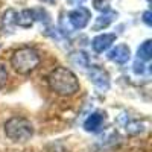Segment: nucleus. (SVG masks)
I'll list each match as a JSON object with an SVG mask.
<instances>
[{"label":"nucleus","instance_id":"nucleus-1","mask_svg":"<svg viewBox=\"0 0 152 152\" xmlns=\"http://www.w3.org/2000/svg\"><path fill=\"white\" fill-rule=\"evenodd\" d=\"M47 85L55 94L62 97H70L79 91V79L70 69L56 67L47 76Z\"/></svg>","mask_w":152,"mask_h":152},{"label":"nucleus","instance_id":"nucleus-2","mask_svg":"<svg viewBox=\"0 0 152 152\" xmlns=\"http://www.w3.org/2000/svg\"><path fill=\"white\" fill-rule=\"evenodd\" d=\"M41 62V56L38 50L31 46H24L17 49L11 56V67L14 69L18 75H29Z\"/></svg>","mask_w":152,"mask_h":152},{"label":"nucleus","instance_id":"nucleus-3","mask_svg":"<svg viewBox=\"0 0 152 152\" xmlns=\"http://www.w3.org/2000/svg\"><path fill=\"white\" fill-rule=\"evenodd\" d=\"M5 134L11 142L24 143L34 135V125L24 117H11L5 123Z\"/></svg>","mask_w":152,"mask_h":152},{"label":"nucleus","instance_id":"nucleus-4","mask_svg":"<svg viewBox=\"0 0 152 152\" xmlns=\"http://www.w3.org/2000/svg\"><path fill=\"white\" fill-rule=\"evenodd\" d=\"M91 18L90 11L84 6H78L69 12V23L73 29H84Z\"/></svg>","mask_w":152,"mask_h":152},{"label":"nucleus","instance_id":"nucleus-5","mask_svg":"<svg viewBox=\"0 0 152 152\" xmlns=\"http://www.w3.org/2000/svg\"><path fill=\"white\" fill-rule=\"evenodd\" d=\"M88 76H90V81L99 88V90H108L110 88V76L104 69L93 66L90 69V75Z\"/></svg>","mask_w":152,"mask_h":152},{"label":"nucleus","instance_id":"nucleus-6","mask_svg":"<svg viewBox=\"0 0 152 152\" xmlns=\"http://www.w3.org/2000/svg\"><path fill=\"white\" fill-rule=\"evenodd\" d=\"M114 41H116V35L114 34H102V35H97L91 41V47L96 53H102L111 47Z\"/></svg>","mask_w":152,"mask_h":152},{"label":"nucleus","instance_id":"nucleus-7","mask_svg":"<svg viewBox=\"0 0 152 152\" xmlns=\"http://www.w3.org/2000/svg\"><path fill=\"white\" fill-rule=\"evenodd\" d=\"M129 56H131V50H129V47H128V46H123V44L116 46V47H114L111 52L108 53V58H110L113 62H116V64H120V66L126 64V62L129 61Z\"/></svg>","mask_w":152,"mask_h":152},{"label":"nucleus","instance_id":"nucleus-8","mask_svg":"<svg viewBox=\"0 0 152 152\" xmlns=\"http://www.w3.org/2000/svg\"><path fill=\"white\" fill-rule=\"evenodd\" d=\"M35 20V9H23L21 12H15V26L29 29Z\"/></svg>","mask_w":152,"mask_h":152},{"label":"nucleus","instance_id":"nucleus-9","mask_svg":"<svg viewBox=\"0 0 152 152\" xmlns=\"http://www.w3.org/2000/svg\"><path fill=\"white\" fill-rule=\"evenodd\" d=\"M116 17H117L116 12H113V11H105L102 15L96 18V23H94L93 29H94V31H102V29L108 28L110 24L114 21V18H116Z\"/></svg>","mask_w":152,"mask_h":152},{"label":"nucleus","instance_id":"nucleus-10","mask_svg":"<svg viewBox=\"0 0 152 152\" xmlns=\"http://www.w3.org/2000/svg\"><path fill=\"white\" fill-rule=\"evenodd\" d=\"M102 123H104V116H102V114L94 113V114H91V116L84 122V128L87 131H97L100 126H102Z\"/></svg>","mask_w":152,"mask_h":152},{"label":"nucleus","instance_id":"nucleus-11","mask_svg":"<svg viewBox=\"0 0 152 152\" xmlns=\"http://www.w3.org/2000/svg\"><path fill=\"white\" fill-rule=\"evenodd\" d=\"M137 55L142 61H149L151 56H152V41L151 40H146L140 47L137 50Z\"/></svg>","mask_w":152,"mask_h":152},{"label":"nucleus","instance_id":"nucleus-12","mask_svg":"<svg viewBox=\"0 0 152 152\" xmlns=\"http://www.w3.org/2000/svg\"><path fill=\"white\" fill-rule=\"evenodd\" d=\"M2 26L6 31H11L12 28L15 26V11L14 9H8L3 17H2Z\"/></svg>","mask_w":152,"mask_h":152},{"label":"nucleus","instance_id":"nucleus-13","mask_svg":"<svg viewBox=\"0 0 152 152\" xmlns=\"http://www.w3.org/2000/svg\"><path fill=\"white\" fill-rule=\"evenodd\" d=\"M70 61H72V64L78 66V67H82V69L88 67V56H87L84 52H76V53H72Z\"/></svg>","mask_w":152,"mask_h":152},{"label":"nucleus","instance_id":"nucleus-14","mask_svg":"<svg viewBox=\"0 0 152 152\" xmlns=\"http://www.w3.org/2000/svg\"><path fill=\"white\" fill-rule=\"evenodd\" d=\"M126 131H128L129 134H138L143 131V125L138 123V122H132V123H126Z\"/></svg>","mask_w":152,"mask_h":152},{"label":"nucleus","instance_id":"nucleus-15","mask_svg":"<svg viewBox=\"0 0 152 152\" xmlns=\"http://www.w3.org/2000/svg\"><path fill=\"white\" fill-rule=\"evenodd\" d=\"M93 5L96 9L102 11V12L110 11V0H93Z\"/></svg>","mask_w":152,"mask_h":152},{"label":"nucleus","instance_id":"nucleus-16","mask_svg":"<svg viewBox=\"0 0 152 152\" xmlns=\"http://www.w3.org/2000/svg\"><path fill=\"white\" fill-rule=\"evenodd\" d=\"M8 70H6V67L3 66V64H0V90L6 85V82H8Z\"/></svg>","mask_w":152,"mask_h":152},{"label":"nucleus","instance_id":"nucleus-17","mask_svg":"<svg viewBox=\"0 0 152 152\" xmlns=\"http://www.w3.org/2000/svg\"><path fill=\"white\" fill-rule=\"evenodd\" d=\"M145 66L142 64V62H140V64H138V62H135V64H134V72L137 73V75H140V73H143L145 72V69H143Z\"/></svg>","mask_w":152,"mask_h":152},{"label":"nucleus","instance_id":"nucleus-18","mask_svg":"<svg viewBox=\"0 0 152 152\" xmlns=\"http://www.w3.org/2000/svg\"><path fill=\"white\" fill-rule=\"evenodd\" d=\"M143 21L148 24V26H151V24H152L151 23V11H146L145 14H143Z\"/></svg>","mask_w":152,"mask_h":152},{"label":"nucleus","instance_id":"nucleus-19","mask_svg":"<svg viewBox=\"0 0 152 152\" xmlns=\"http://www.w3.org/2000/svg\"><path fill=\"white\" fill-rule=\"evenodd\" d=\"M67 2L70 5H73V6H81V5H84L87 2V0H67Z\"/></svg>","mask_w":152,"mask_h":152}]
</instances>
